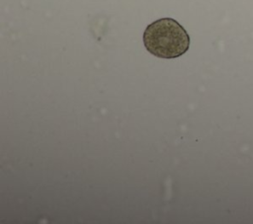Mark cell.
<instances>
[{"label":"cell","instance_id":"cell-1","mask_svg":"<svg viewBox=\"0 0 253 224\" xmlns=\"http://www.w3.org/2000/svg\"><path fill=\"white\" fill-rule=\"evenodd\" d=\"M143 44L154 56L176 58L189 49L190 37L176 20L162 18L146 27L143 33Z\"/></svg>","mask_w":253,"mask_h":224}]
</instances>
